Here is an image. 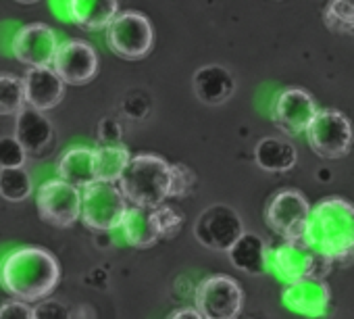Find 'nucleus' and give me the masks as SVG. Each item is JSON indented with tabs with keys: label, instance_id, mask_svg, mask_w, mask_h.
I'll use <instances>...</instances> for the list:
<instances>
[{
	"label": "nucleus",
	"instance_id": "f257e3e1",
	"mask_svg": "<svg viewBox=\"0 0 354 319\" xmlns=\"http://www.w3.org/2000/svg\"><path fill=\"white\" fill-rule=\"evenodd\" d=\"M302 240L323 259L348 265L354 261V205L329 197L310 209Z\"/></svg>",
	"mask_w": 354,
	"mask_h": 319
},
{
	"label": "nucleus",
	"instance_id": "f03ea898",
	"mask_svg": "<svg viewBox=\"0 0 354 319\" xmlns=\"http://www.w3.org/2000/svg\"><path fill=\"white\" fill-rule=\"evenodd\" d=\"M61 280L57 257L40 246H24L7 255L0 265V284L17 300L38 302L46 298Z\"/></svg>",
	"mask_w": 354,
	"mask_h": 319
},
{
	"label": "nucleus",
	"instance_id": "7ed1b4c3",
	"mask_svg": "<svg viewBox=\"0 0 354 319\" xmlns=\"http://www.w3.org/2000/svg\"><path fill=\"white\" fill-rule=\"evenodd\" d=\"M125 201L142 207H156L169 199V163L158 154L131 156L119 178Z\"/></svg>",
	"mask_w": 354,
	"mask_h": 319
},
{
	"label": "nucleus",
	"instance_id": "20e7f679",
	"mask_svg": "<svg viewBox=\"0 0 354 319\" xmlns=\"http://www.w3.org/2000/svg\"><path fill=\"white\" fill-rule=\"evenodd\" d=\"M331 261L317 255L304 240H283L275 248H267V271H273L286 284L302 277H325Z\"/></svg>",
	"mask_w": 354,
	"mask_h": 319
},
{
	"label": "nucleus",
	"instance_id": "39448f33",
	"mask_svg": "<svg viewBox=\"0 0 354 319\" xmlns=\"http://www.w3.org/2000/svg\"><path fill=\"white\" fill-rule=\"evenodd\" d=\"M304 134L308 146L321 158H331V161L346 156L354 140V129L350 119L335 109H317Z\"/></svg>",
	"mask_w": 354,
	"mask_h": 319
},
{
	"label": "nucleus",
	"instance_id": "423d86ee",
	"mask_svg": "<svg viewBox=\"0 0 354 319\" xmlns=\"http://www.w3.org/2000/svg\"><path fill=\"white\" fill-rule=\"evenodd\" d=\"M106 42L121 59L140 61L154 46V28L142 13H117V17L106 26Z\"/></svg>",
	"mask_w": 354,
	"mask_h": 319
},
{
	"label": "nucleus",
	"instance_id": "0eeeda50",
	"mask_svg": "<svg viewBox=\"0 0 354 319\" xmlns=\"http://www.w3.org/2000/svg\"><path fill=\"white\" fill-rule=\"evenodd\" d=\"M127 209V201L117 184L92 182L82 188V213L80 217L90 230L109 232L119 228Z\"/></svg>",
	"mask_w": 354,
	"mask_h": 319
},
{
	"label": "nucleus",
	"instance_id": "6e6552de",
	"mask_svg": "<svg viewBox=\"0 0 354 319\" xmlns=\"http://www.w3.org/2000/svg\"><path fill=\"white\" fill-rule=\"evenodd\" d=\"M310 205L306 197L294 188H283L271 197L265 209L267 226L283 240H302Z\"/></svg>",
	"mask_w": 354,
	"mask_h": 319
},
{
	"label": "nucleus",
	"instance_id": "1a4fd4ad",
	"mask_svg": "<svg viewBox=\"0 0 354 319\" xmlns=\"http://www.w3.org/2000/svg\"><path fill=\"white\" fill-rule=\"evenodd\" d=\"M36 205L42 221L55 228H71L82 213V190L57 180H46L36 194Z\"/></svg>",
	"mask_w": 354,
	"mask_h": 319
},
{
	"label": "nucleus",
	"instance_id": "9d476101",
	"mask_svg": "<svg viewBox=\"0 0 354 319\" xmlns=\"http://www.w3.org/2000/svg\"><path fill=\"white\" fill-rule=\"evenodd\" d=\"M244 304L240 284L227 275H211L196 288V311L205 319H236Z\"/></svg>",
	"mask_w": 354,
	"mask_h": 319
},
{
	"label": "nucleus",
	"instance_id": "9b49d317",
	"mask_svg": "<svg viewBox=\"0 0 354 319\" xmlns=\"http://www.w3.org/2000/svg\"><path fill=\"white\" fill-rule=\"evenodd\" d=\"M242 234H244V221L227 205H213V207L205 209L194 224L196 240L211 250L227 253L230 246Z\"/></svg>",
	"mask_w": 354,
	"mask_h": 319
},
{
	"label": "nucleus",
	"instance_id": "f8f14e48",
	"mask_svg": "<svg viewBox=\"0 0 354 319\" xmlns=\"http://www.w3.org/2000/svg\"><path fill=\"white\" fill-rule=\"evenodd\" d=\"M53 69L65 86H84L92 82L98 71V55L94 46L84 40L59 42L53 59Z\"/></svg>",
	"mask_w": 354,
	"mask_h": 319
},
{
	"label": "nucleus",
	"instance_id": "ddd939ff",
	"mask_svg": "<svg viewBox=\"0 0 354 319\" xmlns=\"http://www.w3.org/2000/svg\"><path fill=\"white\" fill-rule=\"evenodd\" d=\"M317 113V102L304 88H286L281 90L271 107L273 123L288 136L304 134L310 119Z\"/></svg>",
	"mask_w": 354,
	"mask_h": 319
},
{
	"label": "nucleus",
	"instance_id": "4468645a",
	"mask_svg": "<svg viewBox=\"0 0 354 319\" xmlns=\"http://www.w3.org/2000/svg\"><path fill=\"white\" fill-rule=\"evenodd\" d=\"M13 55L28 67H50L59 48L57 32L46 24L24 26L11 42Z\"/></svg>",
	"mask_w": 354,
	"mask_h": 319
},
{
	"label": "nucleus",
	"instance_id": "2eb2a0df",
	"mask_svg": "<svg viewBox=\"0 0 354 319\" xmlns=\"http://www.w3.org/2000/svg\"><path fill=\"white\" fill-rule=\"evenodd\" d=\"M283 304L306 317H325L331 304V288L323 277H302L290 282L281 294Z\"/></svg>",
	"mask_w": 354,
	"mask_h": 319
},
{
	"label": "nucleus",
	"instance_id": "dca6fc26",
	"mask_svg": "<svg viewBox=\"0 0 354 319\" xmlns=\"http://www.w3.org/2000/svg\"><path fill=\"white\" fill-rule=\"evenodd\" d=\"M21 82L26 104L36 111H50L65 96V84L53 67H30Z\"/></svg>",
	"mask_w": 354,
	"mask_h": 319
},
{
	"label": "nucleus",
	"instance_id": "f3484780",
	"mask_svg": "<svg viewBox=\"0 0 354 319\" xmlns=\"http://www.w3.org/2000/svg\"><path fill=\"white\" fill-rule=\"evenodd\" d=\"M15 117V140L26 152L44 154L55 140V127L50 119L42 111H36L28 104Z\"/></svg>",
	"mask_w": 354,
	"mask_h": 319
},
{
	"label": "nucleus",
	"instance_id": "a211bd4d",
	"mask_svg": "<svg viewBox=\"0 0 354 319\" xmlns=\"http://www.w3.org/2000/svg\"><path fill=\"white\" fill-rule=\"evenodd\" d=\"M192 86L196 98L209 107H219L227 102L236 92V80L232 71L223 65H205L196 69Z\"/></svg>",
	"mask_w": 354,
	"mask_h": 319
},
{
	"label": "nucleus",
	"instance_id": "6ab92c4d",
	"mask_svg": "<svg viewBox=\"0 0 354 319\" xmlns=\"http://www.w3.org/2000/svg\"><path fill=\"white\" fill-rule=\"evenodd\" d=\"M119 228L127 244L136 248H150L160 240V230H158L154 207H142V205L127 207Z\"/></svg>",
	"mask_w": 354,
	"mask_h": 319
},
{
	"label": "nucleus",
	"instance_id": "aec40b11",
	"mask_svg": "<svg viewBox=\"0 0 354 319\" xmlns=\"http://www.w3.org/2000/svg\"><path fill=\"white\" fill-rule=\"evenodd\" d=\"M67 13L82 30H106V26L119 13V0H69Z\"/></svg>",
	"mask_w": 354,
	"mask_h": 319
},
{
	"label": "nucleus",
	"instance_id": "412c9836",
	"mask_svg": "<svg viewBox=\"0 0 354 319\" xmlns=\"http://www.w3.org/2000/svg\"><path fill=\"white\" fill-rule=\"evenodd\" d=\"M57 176L75 188H86L96 182L94 150L88 146H73L65 150L57 163Z\"/></svg>",
	"mask_w": 354,
	"mask_h": 319
},
{
	"label": "nucleus",
	"instance_id": "4be33fe9",
	"mask_svg": "<svg viewBox=\"0 0 354 319\" xmlns=\"http://www.w3.org/2000/svg\"><path fill=\"white\" fill-rule=\"evenodd\" d=\"M267 244L261 236L244 232L227 250L234 267L248 275H263L267 271Z\"/></svg>",
	"mask_w": 354,
	"mask_h": 319
},
{
	"label": "nucleus",
	"instance_id": "5701e85b",
	"mask_svg": "<svg viewBox=\"0 0 354 319\" xmlns=\"http://www.w3.org/2000/svg\"><path fill=\"white\" fill-rule=\"evenodd\" d=\"M254 161L263 172L269 174H283L290 172L296 161H298V152L296 146L283 138H263L254 146Z\"/></svg>",
	"mask_w": 354,
	"mask_h": 319
},
{
	"label": "nucleus",
	"instance_id": "b1692460",
	"mask_svg": "<svg viewBox=\"0 0 354 319\" xmlns=\"http://www.w3.org/2000/svg\"><path fill=\"white\" fill-rule=\"evenodd\" d=\"M94 150V176L96 182H113L117 184L121 174L129 163V150L123 144H98Z\"/></svg>",
	"mask_w": 354,
	"mask_h": 319
},
{
	"label": "nucleus",
	"instance_id": "393cba45",
	"mask_svg": "<svg viewBox=\"0 0 354 319\" xmlns=\"http://www.w3.org/2000/svg\"><path fill=\"white\" fill-rule=\"evenodd\" d=\"M34 192L32 176L24 167H0V197L11 203H21Z\"/></svg>",
	"mask_w": 354,
	"mask_h": 319
},
{
	"label": "nucleus",
	"instance_id": "a878e982",
	"mask_svg": "<svg viewBox=\"0 0 354 319\" xmlns=\"http://www.w3.org/2000/svg\"><path fill=\"white\" fill-rule=\"evenodd\" d=\"M26 107L24 82L13 73H0V115H17Z\"/></svg>",
	"mask_w": 354,
	"mask_h": 319
},
{
	"label": "nucleus",
	"instance_id": "bb28decb",
	"mask_svg": "<svg viewBox=\"0 0 354 319\" xmlns=\"http://www.w3.org/2000/svg\"><path fill=\"white\" fill-rule=\"evenodd\" d=\"M325 21L339 32H354V0H329Z\"/></svg>",
	"mask_w": 354,
	"mask_h": 319
},
{
	"label": "nucleus",
	"instance_id": "cd10ccee",
	"mask_svg": "<svg viewBox=\"0 0 354 319\" xmlns=\"http://www.w3.org/2000/svg\"><path fill=\"white\" fill-rule=\"evenodd\" d=\"M196 176L182 163H169V197H186L192 192Z\"/></svg>",
	"mask_w": 354,
	"mask_h": 319
},
{
	"label": "nucleus",
	"instance_id": "c85d7f7f",
	"mask_svg": "<svg viewBox=\"0 0 354 319\" xmlns=\"http://www.w3.org/2000/svg\"><path fill=\"white\" fill-rule=\"evenodd\" d=\"M28 161V152L15 140V136L0 138V167H24Z\"/></svg>",
	"mask_w": 354,
	"mask_h": 319
},
{
	"label": "nucleus",
	"instance_id": "c756f323",
	"mask_svg": "<svg viewBox=\"0 0 354 319\" xmlns=\"http://www.w3.org/2000/svg\"><path fill=\"white\" fill-rule=\"evenodd\" d=\"M154 213H156L160 238H173L177 232H180V228L184 224V217H182L180 211H175L173 207H167V205L160 203V205L154 207Z\"/></svg>",
	"mask_w": 354,
	"mask_h": 319
},
{
	"label": "nucleus",
	"instance_id": "7c9ffc66",
	"mask_svg": "<svg viewBox=\"0 0 354 319\" xmlns=\"http://www.w3.org/2000/svg\"><path fill=\"white\" fill-rule=\"evenodd\" d=\"M32 309H34V319H71L69 309L61 300H55L48 296L38 300V304Z\"/></svg>",
	"mask_w": 354,
	"mask_h": 319
},
{
	"label": "nucleus",
	"instance_id": "2f4dec72",
	"mask_svg": "<svg viewBox=\"0 0 354 319\" xmlns=\"http://www.w3.org/2000/svg\"><path fill=\"white\" fill-rule=\"evenodd\" d=\"M0 319H34V309L26 300H7L0 302Z\"/></svg>",
	"mask_w": 354,
	"mask_h": 319
},
{
	"label": "nucleus",
	"instance_id": "473e14b6",
	"mask_svg": "<svg viewBox=\"0 0 354 319\" xmlns=\"http://www.w3.org/2000/svg\"><path fill=\"white\" fill-rule=\"evenodd\" d=\"M98 140L100 144H117L121 140V127L113 119H104L98 125Z\"/></svg>",
	"mask_w": 354,
	"mask_h": 319
},
{
	"label": "nucleus",
	"instance_id": "72a5a7b5",
	"mask_svg": "<svg viewBox=\"0 0 354 319\" xmlns=\"http://www.w3.org/2000/svg\"><path fill=\"white\" fill-rule=\"evenodd\" d=\"M169 319H205L196 309H177L169 315Z\"/></svg>",
	"mask_w": 354,
	"mask_h": 319
},
{
	"label": "nucleus",
	"instance_id": "f704fd0d",
	"mask_svg": "<svg viewBox=\"0 0 354 319\" xmlns=\"http://www.w3.org/2000/svg\"><path fill=\"white\" fill-rule=\"evenodd\" d=\"M17 3H21V5H34V3H38V0H17Z\"/></svg>",
	"mask_w": 354,
	"mask_h": 319
}]
</instances>
